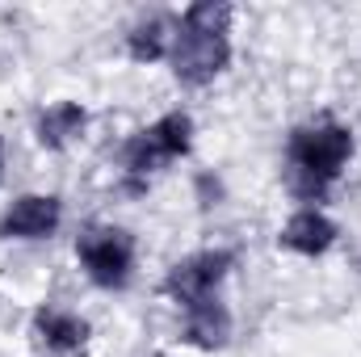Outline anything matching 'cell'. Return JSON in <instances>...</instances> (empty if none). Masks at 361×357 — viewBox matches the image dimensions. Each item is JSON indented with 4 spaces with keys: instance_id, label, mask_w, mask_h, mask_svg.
<instances>
[{
    "instance_id": "obj_1",
    "label": "cell",
    "mask_w": 361,
    "mask_h": 357,
    "mask_svg": "<svg viewBox=\"0 0 361 357\" xmlns=\"http://www.w3.org/2000/svg\"><path fill=\"white\" fill-rule=\"evenodd\" d=\"M353 152H357V139L336 118H315V122L294 126L286 139V189L302 206L328 202L336 181L345 177Z\"/></svg>"
},
{
    "instance_id": "obj_2",
    "label": "cell",
    "mask_w": 361,
    "mask_h": 357,
    "mask_svg": "<svg viewBox=\"0 0 361 357\" xmlns=\"http://www.w3.org/2000/svg\"><path fill=\"white\" fill-rule=\"evenodd\" d=\"M231 21L235 8L223 0H197L177 17L169 68L185 89H206L231 68Z\"/></svg>"
},
{
    "instance_id": "obj_3",
    "label": "cell",
    "mask_w": 361,
    "mask_h": 357,
    "mask_svg": "<svg viewBox=\"0 0 361 357\" xmlns=\"http://www.w3.org/2000/svg\"><path fill=\"white\" fill-rule=\"evenodd\" d=\"M189 147H193V118L185 109H169L152 126L135 131L118 152V169H122L126 193H147V181L160 169H169L173 160L189 156Z\"/></svg>"
},
{
    "instance_id": "obj_4",
    "label": "cell",
    "mask_w": 361,
    "mask_h": 357,
    "mask_svg": "<svg viewBox=\"0 0 361 357\" xmlns=\"http://www.w3.org/2000/svg\"><path fill=\"white\" fill-rule=\"evenodd\" d=\"M76 261L97 290H126L135 277V236L114 223H89L76 236Z\"/></svg>"
},
{
    "instance_id": "obj_5",
    "label": "cell",
    "mask_w": 361,
    "mask_h": 357,
    "mask_svg": "<svg viewBox=\"0 0 361 357\" xmlns=\"http://www.w3.org/2000/svg\"><path fill=\"white\" fill-rule=\"evenodd\" d=\"M231 269H235V253H231V248H202V253H189V257H180L177 265L169 269L164 294L185 311V307H193V303L214 298Z\"/></svg>"
},
{
    "instance_id": "obj_6",
    "label": "cell",
    "mask_w": 361,
    "mask_h": 357,
    "mask_svg": "<svg viewBox=\"0 0 361 357\" xmlns=\"http://www.w3.org/2000/svg\"><path fill=\"white\" fill-rule=\"evenodd\" d=\"M63 223V202L55 193H21L0 210V240H51Z\"/></svg>"
},
{
    "instance_id": "obj_7",
    "label": "cell",
    "mask_w": 361,
    "mask_h": 357,
    "mask_svg": "<svg viewBox=\"0 0 361 357\" xmlns=\"http://www.w3.org/2000/svg\"><path fill=\"white\" fill-rule=\"evenodd\" d=\"M30 337H34V345L47 349V353L76 357L89 345L92 328H89L85 315H76V311H68V307H38L34 320H30Z\"/></svg>"
},
{
    "instance_id": "obj_8",
    "label": "cell",
    "mask_w": 361,
    "mask_h": 357,
    "mask_svg": "<svg viewBox=\"0 0 361 357\" xmlns=\"http://www.w3.org/2000/svg\"><path fill=\"white\" fill-rule=\"evenodd\" d=\"M336 223L319 210V206H298L286 223H281V231H277V248H286V253H294V257H324L332 244H336Z\"/></svg>"
},
{
    "instance_id": "obj_9",
    "label": "cell",
    "mask_w": 361,
    "mask_h": 357,
    "mask_svg": "<svg viewBox=\"0 0 361 357\" xmlns=\"http://www.w3.org/2000/svg\"><path fill=\"white\" fill-rule=\"evenodd\" d=\"M231 328H235L231 311H227V303H219V294L180 311V341L193 345V349H206V353L223 349L231 341Z\"/></svg>"
},
{
    "instance_id": "obj_10",
    "label": "cell",
    "mask_w": 361,
    "mask_h": 357,
    "mask_svg": "<svg viewBox=\"0 0 361 357\" xmlns=\"http://www.w3.org/2000/svg\"><path fill=\"white\" fill-rule=\"evenodd\" d=\"M89 131V109L80 101H55L34 118V139L47 152H68Z\"/></svg>"
},
{
    "instance_id": "obj_11",
    "label": "cell",
    "mask_w": 361,
    "mask_h": 357,
    "mask_svg": "<svg viewBox=\"0 0 361 357\" xmlns=\"http://www.w3.org/2000/svg\"><path fill=\"white\" fill-rule=\"evenodd\" d=\"M173 30H177V25H169L164 17H143V21H135V25L126 30V55H130L135 63H160V59H169V51H173Z\"/></svg>"
},
{
    "instance_id": "obj_12",
    "label": "cell",
    "mask_w": 361,
    "mask_h": 357,
    "mask_svg": "<svg viewBox=\"0 0 361 357\" xmlns=\"http://www.w3.org/2000/svg\"><path fill=\"white\" fill-rule=\"evenodd\" d=\"M197 202H202V210H210V206L223 202V181L214 177V173H197Z\"/></svg>"
},
{
    "instance_id": "obj_13",
    "label": "cell",
    "mask_w": 361,
    "mask_h": 357,
    "mask_svg": "<svg viewBox=\"0 0 361 357\" xmlns=\"http://www.w3.org/2000/svg\"><path fill=\"white\" fill-rule=\"evenodd\" d=\"M4 169H8V152H4V135H0V181H4Z\"/></svg>"
}]
</instances>
